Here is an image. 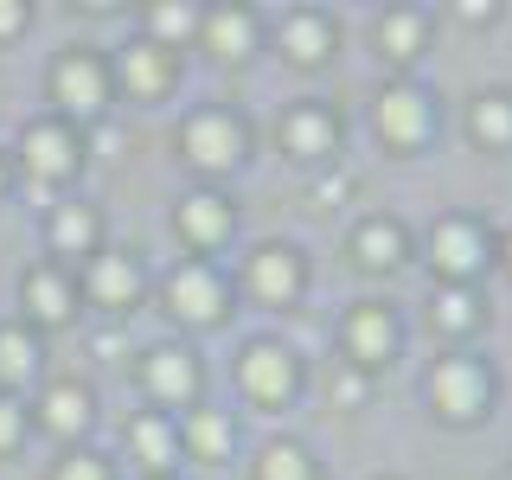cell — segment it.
Masks as SVG:
<instances>
[{
    "label": "cell",
    "mask_w": 512,
    "mask_h": 480,
    "mask_svg": "<svg viewBox=\"0 0 512 480\" xmlns=\"http://www.w3.org/2000/svg\"><path fill=\"white\" fill-rule=\"evenodd\" d=\"M423 391H429V410H436V423H448V429H474V423H487V416H493L500 378H493L487 359H474V352L448 346V352H436V365H429Z\"/></svg>",
    "instance_id": "6da1fadb"
},
{
    "label": "cell",
    "mask_w": 512,
    "mask_h": 480,
    "mask_svg": "<svg viewBox=\"0 0 512 480\" xmlns=\"http://www.w3.org/2000/svg\"><path fill=\"white\" fill-rule=\"evenodd\" d=\"M180 154L192 173H205V186H218L250 160V128L231 103H199L180 122Z\"/></svg>",
    "instance_id": "7a4b0ae2"
},
{
    "label": "cell",
    "mask_w": 512,
    "mask_h": 480,
    "mask_svg": "<svg viewBox=\"0 0 512 480\" xmlns=\"http://www.w3.org/2000/svg\"><path fill=\"white\" fill-rule=\"evenodd\" d=\"M45 90H52L58 116L71 122V128L103 122L109 96H116V77H109L103 45H64V52L52 58V71H45Z\"/></svg>",
    "instance_id": "3957f363"
},
{
    "label": "cell",
    "mask_w": 512,
    "mask_h": 480,
    "mask_svg": "<svg viewBox=\"0 0 512 480\" xmlns=\"http://www.w3.org/2000/svg\"><path fill=\"white\" fill-rule=\"evenodd\" d=\"M231 301H237L231 276H218V263H199V256H186V263H173L160 276V308L180 327H224Z\"/></svg>",
    "instance_id": "277c9868"
},
{
    "label": "cell",
    "mask_w": 512,
    "mask_h": 480,
    "mask_svg": "<svg viewBox=\"0 0 512 480\" xmlns=\"http://www.w3.org/2000/svg\"><path fill=\"white\" fill-rule=\"evenodd\" d=\"M231 378H237V391L250 397L256 410H288L301 397V352L288 346V340H244V352H237V365H231Z\"/></svg>",
    "instance_id": "5b68a950"
},
{
    "label": "cell",
    "mask_w": 512,
    "mask_h": 480,
    "mask_svg": "<svg viewBox=\"0 0 512 480\" xmlns=\"http://www.w3.org/2000/svg\"><path fill=\"white\" fill-rule=\"evenodd\" d=\"M372 128L391 154H416L436 141V96H429L423 77H391L372 96Z\"/></svg>",
    "instance_id": "8992f818"
},
{
    "label": "cell",
    "mask_w": 512,
    "mask_h": 480,
    "mask_svg": "<svg viewBox=\"0 0 512 480\" xmlns=\"http://www.w3.org/2000/svg\"><path fill=\"white\" fill-rule=\"evenodd\" d=\"M429 256L423 263L436 269V282H455V288H480V269L493 263V231L480 224L474 212H448L429 224Z\"/></svg>",
    "instance_id": "52a82bcc"
},
{
    "label": "cell",
    "mask_w": 512,
    "mask_h": 480,
    "mask_svg": "<svg viewBox=\"0 0 512 480\" xmlns=\"http://www.w3.org/2000/svg\"><path fill=\"white\" fill-rule=\"evenodd\" d=\"M397 346H404V320H397L391 301H352L340 314V359L359 378L384 372V365L397 359Z\"/></svg>",
    "instance_id": "ba28073f"
},
{
    "label": "cell",
    "mask_w": 512,
    "mask_h": 480,
    "mask_svg": "<svg viewBox=\"0 0 512 480\" xmlns=\"http://www.w3.org/2000/svg\"><path fill=\"white\" fill-rule=\"evenodd\" d=\"M135 378H141V397H148L154 410H199V391H205V365H199V352L180 346V340H160L141 352V365H135Z\"/></svg>",
    "instance_id": "9c48e42d"
},
{
    "label": "cell",
    "mask_w": 512,
    "mask_h": 480,
    "mask_svg": "<svg viewBox=\"0 0 512 480\" xmlns=\"http://www.w3.org/2000/svg\"><path fill=\"white\" fill-rule=\"evenodd\" d=\"M20 173L32 186H64L77 167H84V128H71L64 116H39L20 128Z\"/></svg>",
    "instance_id": "30bf717a"
},
{
    "label": "cell",
    "mask_w": 512,
    "mask_h": 480,
    "mask_svg": "<svg viewBox=\"0 0 512 480\" xmlns=\"http://www.w3.org/2000/svg\"><path fill=\"white\" fill-rule=\"evenodd\" d=\"M276 141H282L288 160H301V167H327V160L340 154V141H346L340 109L320 103V96H295V103L282 109V122H276Z\"/></svg>",
    "instance_id": "8fae6325"
},
{
    "label": "cell",
    "mask_w": 512,
    "mask_h": 480,
    "mask_svg": "<svg viewBox=\"0 0 512 480\" xmlns=\"http://www.w3.org/2000/svg\"><path fill=\"white\" fill-rule=\"evenodd\" d=\"M77 295H84L90 308H103L109 320H122V314H135L141 301H148V269H141L135 250H96L84 263Z\"/></svg>",
    "instance_id": "7c38bea8"
},
{
    "label": "cell",
    "mask_w": 512,
    "mask_h": 480,
    "mask_svg": "<svg viewBox=\"0 0 512 480\" xmlns=\"http://www.w3.org/2000/svg\"><path fill=\"white\" fill-rule=\"evenodd\" d=\"M237 288L256 301V308H288V301H301V288H308V256H301L295 244H256L244 256V276H237Z\"/></svg>",
    "instance_id": "4fadbf2b"
},
{
    "label": "cell",
    "mask_w": 512,
    "mask_h": 480,
    "mask_svg": "<svg viewBox=\"0 0 512 480\" xmlns=\"http://www.w3.org/2000/svg\"><path fill=\"white\" fill-rule=\"evenodd\" d=\"M199 45L212 64H250L256 45H263V13L244 7V0H218V7H199Z\"/></svg>",
    "instance_id": "5bb4252c"
},
{
    "label": "cell",
    "mask_w": 512,
    "mask_h": 480,
    "mask_svg": "<svg viewBox=\"0 0 512 480\" xmlns=\"http://www.w3.org/2000/svg\"><path fill=\"white\" fill-rule=\"evenodd\" d=\"M173 231H180V244L205 263L212 250H224L237 237V205L224 199L218 186H192V192H180V205H173Z\"/></svg>",
    "instance_id": "9a60e30c"
},
{
    "label": "cell",
    "mask_w": 512,
    "mask_h": 480,
    "mask_svg": "<svg viewBox=\"0 0 512 480\" xmlns=\"http://www.w3.org/2000/svg\"><path fill=\"white\" fill-rule=\"evenodd\" d=\"M26 416H32V423H39L52 442L84 448V436L96 429V397H90V384H77V378H52V384H39V397H32Z\"/></svg>",
    "instance_id": "2e32d148"
},
{
    "label": "cell",
    "mask_w": 512,
    "mask_h": 480,
    "mask_svg": "<svg viewBox=\"0 0 512 480\" xmlns=\"http://www.w3.org/2000/svg\"><path fill=\"white\" fill-rule=\"evenodd\" d=\"M372 39H378V58L391 64L397 77H410V64L429 52V39H436V13L397 0V7H384L378 20H372Z\"/></svg>",
    "instance_id": "e0dca14e"
},
{
    "label": "cell",
    "mask_w": 512,
    "mask_h": 480,
    "mask_svg": "<svg viewBox=\"0 0 512 480\" xmlns=\"http://www.w3.org/2000/svg\"><path fill=\"white\" fill-rule=\"evenodd\" d=\"M276 52L295 64V71H314V64H327L340 52V20L320 7H288L276 20Z\"/></svg>",
    "instance_id": "ac0fdd59"
},
{
    "label": "cell",
    "mask_w": 512,
    "mask_h": 480,
    "mask_svg": "<svg viewBox=\"0 0 512 480\" xmlns=\"http://www.w3.org/2000/svg\"><path fill=\"white\" fill-rule=\"evenodd\" d=\"M77 276L64 263H32L20 276V308H26V327H64L77 314Z\"/></svg>",
    "instance_id": "d6986e66"
},
{
    "label": "cell",
    "mask_w": 512,
    "mask_h": 480,
    "mask_svg": "<svg viewBox=\"0 0 512 480\" xmlns=\"http://www.w3.org/2000/svg\"><path fill=\"white\" fill-rule=\"evenodd\" d=\"M109 77H116V90H128L135 103H160V96L173 90V52H160V45H148L135 32V39L116 45V64H109Z\"/></svg>",
    "instance_id": "ffe728a7"
},
{
    "label": "cell",
    "mask_w": 512,
    "mask_h": 480,
    "mask_svg": "<svg viewBox=\"0 0 512 480\" xmlns=\"http://www.w3.org/2000/svg\"><path fill=\"white\" fill-rule=\"evenodd\" d=\"M128 455H135V468L160 480V474H180V423H173L167 410H141L128 416Z\"/></svg>",
    "instance_id": "44dd1931"
},
{
    "label": "cell",
    "mask_w": 512,
    "mask_h": 480,
    "mask_svg": "<svg viewBox=\"0 0 512 480\" xmlns=\"http://www.w3.org/2000/svg\"><path fill=\"white\" fill-rule=\"evenodd\" d=\"M346 250H352V263H359V269H372V276H391V269L410 263V231H404L391 212H372V218L352 224Z\"/></svg>",
    "instance_id": "7402d4cb"
},
{
    "label": "cell",
    "mask_w": 512,
    "mask_h": 480,
    "mask_svg": "<svg viewBox=\"0 0 512 480\" xmlns=\"http://www.w3.org/2000/svg\"><path fill=\"white\" fill-rule=\"evenodd\" d=\"M45 244H52V263H71V256H90L103 250V218H96V205L84 199H58L52 212H45Z\"/></svg>",
    "instance_id": "603a6c76"
},
{
    "label": "cell",
    "mask_w": 512,
    "mask_h": 480,
    "mask_svg": "<svg viewBox=\"0 0 512 480\" xmlns=\"http://www.w3.org/2000/svg\"><path fill=\"white\" fill-rule=\"evenodd\" d=\"M39 365H45L39 333H32L26 320H0V397L32 391V384H39Z\"/></svg>",
    "instance_id": "cb8c5ba5"
},
{
    "label": "cell",
    "mask_w": 512,
    "mask_h": 480,
    "mask_svg": "<svg viewBox=\"0 0 512 480\" xmlns=\"http://www.w3.org/2000/svg\"><path fill=\"white\" fill-rule=\"evenodd\" d=\"M180 455L186 461H231L237 455V423H231V410H186V423H180Z\"/></svg>",
    "instance_id": "d4e9b609"
},
{
    "label": "cell",
    "mask_w": 512,
    "mask_h": 480,
    "mask_svg": "<svg viewBox=\"0 0 512 480\" xmlns=\"http://www.w3.org/2000/svg\"><path fill=\"white\" fill-rule=\"evenodd\" d=\"M429 327L442 333V340H468L480 333V320H487V301H480V288H455V282H436V295H429Z\"/></svg>",
    "instance_id": "484cf974"
},
{
    "label": "cell",
    "mask_w": 512,
    "mask_h": 480,
    "mask_svg": "<svg viewBox=\"0 0 512 480\" xmlns=\"http://www.w3.org/2000/svg\"><path fill=\"white\" fill-rule=\"evenodd\" d=\"M468 141L487 154H512V90H474L468 96Z\"/></svg>",
    "instance_id": "4316f807"
},
{
    "label": "cell",
    "mask_w": 512,
    "mask_h": 480,
    "mask_svg": "<svg viewBox=\"0 0 512 480\" xmlns=\"http://www.w3.org/2000/svg\"><path fill=\"white\" fill-rule=\"evenodd\" d=\"M141 39L160 45V52H186L199 39V7L192 0H154V7H141Z\"/></svg>",
    "instance_id": "83f0119b"
},
{
    "label": "cell",
    "mask_w": 512,
    "mask_h": 480,
    "mask_svg": "<svg viewBox=\"0 0 512 480\" xmlns=\"http://www.w3.org/2000/svg\"><path fill=\"white\" fill-rule=\"evenodd\" d=\"M250 480H320V461H314V448H308V442L276 436V442H263V448H256Z\"/></svg>",
    "instance_id": "f1b7e54d"
},
{
    "label": "cell",
    "mask_w": 512,
    "mask_h": 480,
    "mask_svg": "<svg viewBox=\"0 0 512 480\" xmlns=\"http://www.w3.org/2000/svg\"><path fill=\"white\" fill-rule=\"evenodd\" d=\"M52 480H116V468H109V455H96V448H64Z\"/></svg>",
    "instance_id": "f546056e"
},
{
    "label": "cell",
    "mask_w": 512,
    "mask_h": 480,
    "mask_svg": "<svg viewBox=\"0 0 512 480\" xmlns=\"http://www.w3.org/2000/svg\"><path fill=\"white\" fill-rule=\"evenodd\" d=\"M26 429H32V416L20 397H0V455H13V448L26 442Z\"/></svg>",
    "instance_id": "4dcf8cb0"
},
{
    "label": "cell",
    "mask_w": 512,
    "mask_h": 480,
    "mask_svg": "<svg viewBox=\"0 0 512 480\" xmlns=\"http://www.w3.org/2000/svg\"><path fill=\"white\" fill-rule=\"evenodd\" d=\"M26 26H32V7H26V0H0V45L20 39Z\"/></svg>",
    "instance_id": "1f68e13d"
},
{
    "label": "cell",
    "mask_w": 512,
    "mask_h": 480,
    "mask_svg": "<svg viewBox=\"0 0 512 480\" xmlns=\"http://www.w3.org/2000/svg\"><path fill=\"white\" fill-rule=\"evenodd\" d=\"M455 20L461 26H493L500 20V0H455Z\"/></svg>",
    "instance_id": "d6a6232c"
},
{
    "label": "cell",
    "mask_w": 512,
    "mask_h": 480,
    "mask_svg": "<svg viewBox=\"0 0 512 480\" xmlns=\"http://www.w3.org/2000/svg\"><path fill=\"white\" fill-rule=\"evenodd\" d=\"M493 263H500V269H506V276H512V224H506V231H500V237H493Z\"/></svg>",
    "instance_id": "836d02e7"
},
{
    "label": "cell",
    "mask_w": 512,
    "mask_h": 480,
    "mask_svg": "<svg viewBox=\"0 0 512 480\" xmlns=\"http://www.w3.org/2000/svg\"><path fill=\"white\" fill-rule=\"evenodd\" d=\"M13 186V167H7V154H0V192H7Z\"/></svg>",
    "instance_id": "e575fe53"
},
{
    "label": "cell",
    "mask_w": 512,
    "mask_h": 480,
    "mask_svg": "<svg viewBox=\"0 0 512 480\" xmlns=\"http://www.w3.org/2000/svg\"><path fill=\"white\" fill-rule=\"evenodd\" d=\"M160 480H180V474H160Z\"/></svg>",
    "instance_id": "d590c367"
},
{
    "label": "cell",
    "mask_w": 512,
    "mask_h": 480,
    "mask_svg": "<svg viewBox=\"0 0 512 480\" xmlns=\"http://www.w3.org/2000/svg\"><path fill=\"white\" fill-rule=\"evenodd\" d=\"M384 480H397V474H384Z\"/></svg>",
    "instance_id": "8d00e7d4"
}]
</instances>
